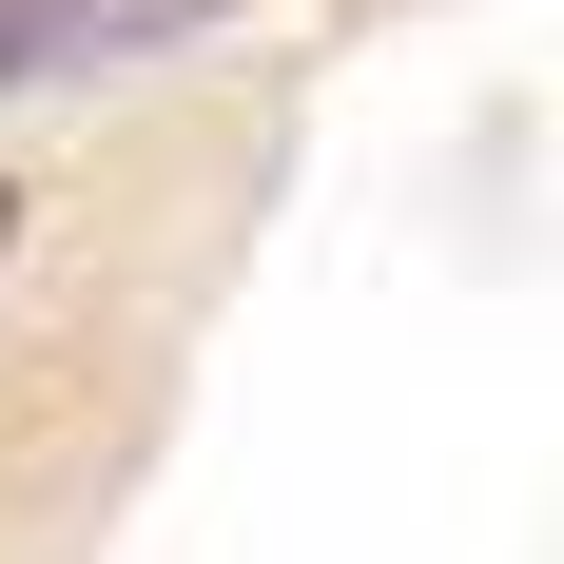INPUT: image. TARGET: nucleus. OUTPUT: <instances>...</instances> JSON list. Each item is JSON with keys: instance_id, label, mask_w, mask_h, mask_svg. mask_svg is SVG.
Returning a JSON list of instances; mask_svg holds the SVG:
<instances>
[{"instance_id": "obj_1", "label": "nucleus", "mask_w": 564, "mask_h": 564, "mask_svg": "<svg viewBox=\"0 0 564 564\" xmlns=\"http://www.w3.org/2000/svg\"><path fill=\"white\" fill-rule=\"evenodd\" d=\"M215 0H0V78H78L117 40H195Z\"/></svg>"}]
</instances>
